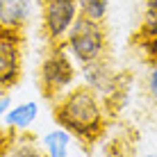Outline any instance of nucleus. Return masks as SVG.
I'll list each match as a JSON object with an SVG mask.
<instances>
[{
  "label": "nucleus",
  "instance_id": "1",
  "mask_svg": "<svg viewBox=\"0 0 157 157\" xmlns=\"http://www.w3.org/2000/svg\"><path fill=\"white\" fill-rule=\"evenodd\" d=\"M107 105L89 86H73L52 102L55 125L86 146L96 144L107 128Z\"/></svg>",
  "mask_w": 157,
  "mask_h": 157
},
{
  "label": "nucleus",
  "instance_id": "2",
  "mask_svg": "<svg viewBox=\"0 0 157 157\" xmlns=\"http://www.w3.org/2000/svg\"><path fill=\"white\" fill-rule=\"evenodd\" d=\"M80 78V66L73 62V57L66 52L64 43H50V50L46 52L39 66V86L43 98L55 102L64 94L75 86Z\"/></svg>",
  "mask_w": 157,
  "mask_h": 157
},
{
  "label": "nucleus",
  "instance_id": "3",
  "mask_svg": "<svg viewBox=\"0 0 157 157\" xmlns=\"http://www.w3.org/2000/svg\"><path fill=\"white\" fill-rule=\"evenodd\" d=\"M64 48L78 66L102 59L107 50V34L102 23L86 18V16H78V21L73 23V28L68 30L66 39H64Z\"/></svg>",
  "mask_w": 157,
  "mask_h": 157
},
{
  "label": "nucleus",
  "instance_id": "4",
  "mask_svg": "<svg viewBox=\"0 0 157 157\" xmlns=\"http://www.w3.org/2000/svg\"><path fill=\"white\" fill-rule=\"evenodd\" d=\"M78 16H80L78 0H43L41 25L46 39L50 43H64Z\"/></svg>",
  "mask_w": 157,
  "mask_h": 157
},
{
  "label": "nucleus",
  "instance_id": "5",
  "mask_svg": "<svg viewBox=\"0 0 157 157\" xmlns=\"http://www.w3.org/2000/svg\"><path fill=\"white\" fill-rule=\"evenodd\" d=\"M23 68V39L21 32L2 30L0 34V91H9L21 80Z\"/></svg>",
  "mask_w": 157,
  "mask_h": 157
},
{
  "label": "nucleus",
  "instance_id": "6",
  "mask_svg": "<svg viewBox=\"0 0 157 157\" xmlns=\"http://www.w3.org/2000/svg\"><path fill=\"white\" fill-rule=\"evenodd\" d=\"M134 48L144 59L157 62V0H146L141 25L134 32Z\"/></svg>",
  "mask_w": 157,
  "mask_h": 157
},
{
  "label": "nucleus",
  "instance_id": "7",
  "mask_svg": "<svg viewBox=\"0 0 157 157\" xmlns=\"http://www.w3.org/2000/svg\"><path fill=\"white\" fill-rule=\"evenodd\" d=\"M34 16V0H0V28L23 32Z\"/></svg>",
  "mask_w": 157,
  "mask_h": 157
},
{
  "label": "nucleus",
  "instance_id": "8",
  "mask_svg": "<svg viewBox=\"0 0 157 157\" xmlns=\"http://www.w3.org/2000/svg\"><path fill=\"white\" fill-rule=\"evenodd\" d=\"M39 116V105L36 100H23L18 105H12L9 112L2 116V125L9 130V132H30L32 123Z\"/></svg>",
  "mask_w": 157,
  "mask_h": 157
},
{
  "label": "nucleus",
  "instance_id": "9",
  "mask_svg": "<svg viewBox=\"0 0 157 157\" xmlns=\"http://www.w3.org/2000/svg\"><path fill=\"white\" fill-rule=\"evenodd\" d=\"M2 157H46V150L30 132H12Z\"/></svg>",
  "mask_w": 157,
  "mask_h": 157
},
{
  "label": "nucleus",
  "instance_id": "10",
  "mask_svg": "<svg viewBox=\"0 0 157 157\" xmlns=\"http://www.w3.org/2000/svg\"><path fill=\"white\" fill-rule=\"evenodd\" d=\"M41 146L46 150V157H71L73 137L62 128H55L41 137Z\"/></svg>",
  "mask_w": 157,
  "mask_h": 157
},
{
  "label": "nucleus",
  "instance_id": "11",
  "mask_svg": "<svg viewBox=\"0 0 157 157\" xmlns=\"http://www.w3.org/2000/svg\"><path fill=\"white\" fill-rule=\"evenodd\" d=\"M78 5H80V16L100 21V23L109 12V0H78Z\"/></svg>",
  "mask_w": 157,
  "mask_h": 157
},
{
  "label": "nucleus",
  "instance_id": "12",
  "mask_svg": "<svg viewBox=\"0 0 157 157\" xmlns=\"http://www.w3.org/2000/svg\"><path fill=\"white\" fill-rule=\"evenodd\" d=\"M148 94H150V98L157 102V62L148 71Z\"/></svg>",
  "mask_w": 157,
  "mask_h": 157
},
{
  "label": "nucleus",
  "instance_id": "13",
  "mask_svg": "<svg viewBox=\"0 0 157 157\" xmlns=\"http://www.w3.org/2000/svg\"><path fill=\"white\" fill-rule=\"evenodd\" d=\"M9 137H12V132H9V130L0 123V157H2L5 148H7V144H9Z\"/></svg>",
  "mask_w": 157,
  "mask_h": 157
},
{
  "label": "nucleus",
  "instance_id": "14",
  "mask_svg": "<svg viewBox=\"0 0 157 157\" xmlns=\"http://www.w3.org/2000/svg\"><path fill=\"white\" fill-rule=\"evenodd\" d=\"M9 107H12V98H9L7 94H0V121H2V116L9 112Z\"/></svg>",
  "mask_w": 157,
  "mask_h": 157
},
{
  "label": "nucleus",
  "instance_id": "15",
  "mask_svg": "<svg viewBox=\"0 0 157 157\" xmlns=\"http://www.w3.org/2000/svg\"><path fill=\"white\" fill-rule=\"evenodd\" d=\"M146 157H157V155H146Z\"/></svg>",
  "mask_w": 157,
  "mask_h": 157
},
{
  "label": "nucleus",
  "instance_id": "16",
  "mask_svg": "<svg viewBox=\"0 0 157 157\" xmlns=\"http://www.w3.org/2000/svg\"><path fill=\"white\" fill-rule=\"evenodd\" d=\"M2 30H5V28H0V34H2Z\"/></svg>",
  "mask_w": 157,
  "mask_h": 157
}]
</instances>
